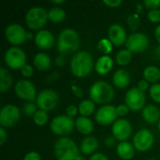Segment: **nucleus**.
I'll list each match as a JSON object with an SVG mask.
<instances>
[{
    "instance_id": "26",
    "label": "nucleus",
    "mask_w": 160,
    "mask_h": 160,
    "mask_svg": "<svg viewBox=\"0 0 160 160\" xmlns=\"http://www.w3.org/2000/svg\"><path fill=\"white\" fill-rule=\"evenodd\" d=\"M13 83V79L9 71L4 68H0V92L5 93L10 89Z\"/></svg>"
},
{
    "instance_id": "36",
    "label": "nucleus",
    "mask_w": 160,
    "mask_h": 160,
    "mask_svg": "<svg viewBox=\"0 0 160 160\" xmlns=\"http://www.w3.org/2000/svg\"><path fill=\"white\" fill-rule=\"evenodd\" d=\"M147 18L148 20H150L152 22L157 23V22H160V9H151L148 11L147 13Z\"/></svg>"
},
{
    "instance_id": "7",
    "label": "nucleus",
    "mask_w": 160,
    "mask_h": 160,
    "mask_svg": "<svg viewBox=\"0 0 160 160\" xmlns=\"http://www.w3.org/2000/svg\"><path fill=\"white\" fill-rule=\"evenodd\" d=\"M4 61L8 68L21 70V68L26 64V54L20 47L12 46L5 52Z\"/></svg>"
},
{
    "instance_id": "53",
    "label": "nucleus",
    "mask_w": 160,
    "mask_h": 160,
    "mask_svg": "<svg viewBox=\"0 0 160 160\" xmlns=\"http://www.w3.org/2000/svg\"><path fill=\"white\" fill-rule=\"evenodd\" d=\"M75 160H86V158H84V157H82V156H81V155H79L77 158H76V159Z\"/></svg>"
},
{
    "instance_id": "51",
    "label": "nucleus",
    "mask_w": 160,
    "mask_h": 160,
    "mask_svg": "<svg viewBox=\"0 0 160 160\" xmlns=\"http://www.w3.org/2000/svg\"><path fill=\"white\" fill-rule=\"evenodd\" d=\"M154 52H155L156 56H158V57H160V45L158 46V47H157V48L155 49Z\"/></svg>"
},
{
    "instance_id": "38",
    "label": "nucleus",
    "mask_w": 160,
    "mask_h": 160,
    "mask_svg": "<svg viewBox=\"0 0 160 160\" xmlns=\"http://www.w3.org/2000/svg\"><path fill=\"white\" fill-rule=\"evenodd\" d=\"M143 4L150 10L151 9H158L160 7V0H144Z\"/></svg>"
},
{
    "instance_id": "52",
    "label": "nucleus",
    "mask_w": 160,
    "mask_h": 160,
    "mask_svg": "<svg viewBox=\"0 0 160 160\" xmlns=\"http://www.w3.org/2000/svg\"><path fill=\"white\" fill-rule=\"evenodd\" d=\"M52 4H56V5H58V4H63L65 1L64 0H52L51 1Z\"/></svg>"
},
{
    "instance_id": "25",
    "label": "nucleus",
    "mask_w": 160,
    "mask_h": 160,
    "mask_svg": "<svg viewBox=\"0 0 160 160\" xmlns=\"http://www.w3.org/2000/svg\"><path fill=\"white\" fill-rule=\"evenodd\" d=\"M34 66L40 71H46L50 69L52 66L51 57L45 52H38L34 56L33 59Z\"/></svg>"
},
{
    "instance_id": "40",
    "label": "nucleus",
    "mask_w": 160,
    "mask_h": 160,
    "mask_svg": "<svg viewBox=\"0 0 160 160\" xmlns=\"http://www.w3.org/2000/svg\"><path fill=\"white\" fill-rule=\"evenodd\" d=\"M66 112H67V115H68V116L73 118V117H75V116L77 115V113L79 112V109H78L75 105H72V104H71V105H69V106L67 108Z\"/></svg>"
},
{
    "instance_id": "35",
    "label": "nucleus",
    "mask_w": 160,
    "mask_h": 160,
    "mask_svg": "<svg viewBox=\"0 0 160 160\" xmlns=\"http://www.w3.org/2000/svg\"><path fill=\"white\" fill-rule=\"evenodd\" d=\"M149 94L151 98L157 102L160 103V83H154L149 90Z\"/></svg>"
},
{
    "instance_id": "27",
    "label": "nucleus",
    "mask_w": 160,
    "mask_h": 160,
    "mask_svg": "<svg viewBox=\"0 0 160 160\" xmlns=\"http://www.w3.org/2000/svg\"><path fill=\"white\" fill-rule=\"evenodd\" d=\"M65 18H66V11L60 7H53L50 8L48 11V20L54 23L61 22L62 21H64Z\"/></svg>"
},
{
    "instance_id": "31",
    "label": "nucleus",
    "mask_w": 160,
    "mask_h": 160,
    "mask_svg": "<svg viewBox=\"0 0 160 160\" xmlns=\"http://www.w3.org/2000/svg\"><path fill=\"white\" fill-rule=\"evenodd\" d=\"M112 45L109 38H101L98 43V50L103 53V55H108L112 51Z\"/></svg>"
},
{
    "instance_id": "5",
    "label": "nucleus",
    "mask_w": 160,
    "mask_h": 160,
    "mask_svg": "<svg viewBox=\"0 0 160 160\" xmlns=\"http://www.w3.org/2000/svg\"><path fill=\"white\" fill-rule=\"evenodd\" d=\"M48 21V11L42 7H33L25 14V22L29 29L39 31Z\"/></svg>"
},
{
    "instance_id": "6",
    "label": "nucleus",
    "mask_w": 160,
    "mask_h": 160,
    "mask_svg": "<svg viewBox=\"0 0 160 160\" xmlns=\"http://www.w3.org/2000/svg\"><path fill=\"white\" fill-rule=\"evenodd\" d=\"M60 98L56 91L47 88L41 90L37 97L36 104L38 108V110H42L45 112L52 111L57 107L59 104Z\"/></svg>"
},
{
    "instance_id": "15",
    "label": "nucleus",
    "mask_w": 160,
    "mask_h": 160,
    "mask_svg": "<svg viewBox=\"0 0 160 160\" xmlns=\"http://www.w3.org/2000/svg\"><path fill=\"white\" fill-rule=\"evenodd\" d=\"M112 136L119 142H127L132 134V125L125 118L116 120L112 128Z\"/></svg>"
},
{
    "instance_id": "3",
    "label": "nucleus",
    "mask_w": 160,
    "mask_h": 160,
    "mask_svg": "<svg viewBox=\"0 0 160 160\" xmlns=\"http://www.w3.org/2000/svg\"><path fill=\"white\" fill-rule=\"evenodd\" d=\"M79 150L75 142L68 137H60L53 146V153L57 160H75L79 156Z\"/></svg>"
},
{
    "instance_id": "30",
    "label": "nucleus",
    "mask_w": 160,
    "mask_h": 160,
    "mask_svg": "<svg viewBox=\"0 0 160 160\" xmlns=\"http://www.w3.org/2000/svg\"><path fill=\"white\" fill-rule=\"evenodd\" d=\"M132 60V52L128 49L120 50L115 55V61L119 66H127Z\"/></svg>"
},
{
    "instance_id": "28",
    "label": "nucleus",
    "mask_w": 160,
    "mask_h": 160,
    "mask_svg": "<svg viewBox=\"0 0 160 160\" xmlns=\"http://www.w3.org/2000/svg\"><path fill=\"white\" fill-rule=\"evenodd\" d=\"M96 103L91 99H84L79 104V112L81 113V116L88 117L93 112H95L96 110Z\"/></svg>"
},
{
    "instance_id": "29",
    "label": "nucleus",
    "mask_w": 160,
    "mask_h": 160,
    "mask_svg": "<svg viewBox=\"0 0 160 160\" xmlns=\"http://www.w3.org/2000/svg\"><path fill=\"white\" fill-rule=\"evenodd\" d=\"M143 77L148 82H157L160 80V69L156 66H148L143 70Z\"/></svg>"
},
{
    "instance_id": "4",
    "label": "nucleus",
    "mask_w": 160,
    "mask_h": 160,
    "mask_svg": "<svg viewBox=\"0 0 160 160\" xmlns=\"http://www.w3.org/2000/svg\"><path fill=\"white\" fill-rule=\"evenodd\" d=\"M90 99L98 104H106L112 100L114 90L112 86L105 81H98L94 82L89 89Z\"/></svg>"
},
{
    "instance_id": "2",
    "label": "nucleus",
    "mask_w": 160,
    "mask_h": 160,
    "mask_svg": "<svg viewBox=\"0 0 160 160\" xmlns=\"http://www.w3.org/2000/svg\"><path fill=\"white\" fill-rule=\"evenodd\" d=\"M80 46V36L72 28L63 29L57 38L56 47L61 54L75 52Z\"/></svg>"
},
{
    "instance_id": "24",
    "label": "nucleus",
    "mask_w": 160,
    "mask_h": 160,
    "mask_svg": "<svg viewBox=\"0 0 160 160\" xmlns=\"http://www.w3.org/2000/svg\"><path fill=\"white\" fill-rule=\"evenodd\" d=\"M98 148V141L92 136L85 137L80 144V151L84 155H92L97 151Z\"/></svg>"
},
{
    "instance_id": "34",
    "label": "nucleus",
    "mask_w": 160,
    "mask_h": 160,
    "mask_svg": "<svg viewBox=\"0 0 160 160\" xmlns=\"http://www.w3.org/2000/svg\"><path fill=\"white\" fill-rule=\"evenodd\" d=\"M140 22H141V19H140L139 15L136 14V13L135 14H130L128 17V23L129 28L132 31H136L139 28Z\"/></svg>"
},
{
    "instance_id": "12",
    "label": "nucleus",
    "mask_w": 160,
    "mask_h": 160,
    "mask_svg": "<svg viewBox=\"0 0 160 160\" xmlns=\"http://www.w3.org/2000/svg\"><path fill=\"white\" fill-rule=\"evenodd\" d=\"M26 33L27 31H25L22 25L13 22L7 25L4 34L6 39L10 44L14 46H18L22 44L26 40Z\"/></svg>"
},
{
    "instance_id": "16",
    "label": "nucleus",
    "mask_w": 160,
    "mask_h": 160,
    "mask_svg": "<svg viewBox=\"0 0 160 160\" xmlns=\"http://www.w3.org/2000/svg\"><path fill=\"white\" fill-rule=\"evenodd\" d=\"M118 114L116 112V107L112 105H103L101 106L95 114L96 121L102 126H109L113 124L117 120Z\"/></svg>"
},
{
    "instance_id": "48",
    "label": "nucleus",
    "mask_w": 160,
    "mask_h": 160,
    "mask_svg": "<svg viewBox=\"0 0 160 160\" xmlns=\"http://www.w3.org/2000/svg\"><path fill=\"white\" fill-rule=\"evenodd\" d=\"M89 160H109V158L102 153H96L92 155Z\"/></svg>"
},
{
    "instance_id": "54",
    "label": "nucleus",
    "mask_w": 160,
    "mask_h": 160,
    "mask_svg": "<svg viewBox=\"0 0 160 160\" xmlns=\"http://www.w3.org/2000/svg\"><path fill=\"white\" fill-rule=\"evenodd\" d=\"M158 128H159V130H160V120L158 121Z\"/></svg>"
},
{
    "instance_id": "44",
    "label": "nucleus",
    "mask_w": 160,
    "mask_h": 160,
    "mask_svg": "<svg viewBox=\"0 0 160 160\" xmlns=\"http://www.w3.org/2000/svg\"><path fill=\"white\" fill-rule=\"evenodd\" d=\"M103 4L109 8H117L122 4V0H103Z\"/></svg>"
},
{
    "instance_id": "37",
    "label": "nucleus",
    "mask_w": 160,
    "mask_h": 160,
    "mask_svg": "<svg viewBox=\"0 0 160 160\" xmlns=\"http://www.w3.org/2000/svg\"><path fill=\"white\" fill-rule=\"evenodd\" d=\"M21 73L24 78H30L34 74V68L32 66L25 64L22 68H21Z\"/></svg>"
},
{
    "instance_id": "11",
    "label": "nucleus",
    "mask_w": 160,
    "mask_h": 160,
    "mask_svg": "<svg viewBox=\"0 0 160 160\" xmlns=\"http://www.w3.org/2000/svg\"><path fill=\"white\" fill-rule=\"evenodd\" d=\"M155 142L154 134L146 128L140 129L133 137V145L139 152L149 151Z\"/></svg>"
},
{
    "instance_id": "43",
    "label": "nucleus",
    "mask_w": 160,
    "mask_h": 160,
    "mask_svg": "<svg viewBox=\"0 0 160 160\" xmlns=\"http://www.w3.org/2000/svg\"><path fill=\"white\" fill-rule=\"evenodd\" d=\"M71 91H72L73 95H74L75 97H77L78 98H82V96H83V91H82V89L81 87L75 85V84H72V85H71Z\"/></svg>"
},
{
    "instance_id": "50",
    "label": "nucleus",
    "mask_w": 160,
    "mask_h": 160,
    "mask_svg": "<svg viewBox=\"0 0 160 160\" xmlns=\"http://www.w3.org/2000/svg\"><path fill=\"white\" fill-rule=\"evenodd\" d=\"M34 38H35V36H33V34L31 32H27L26 33V40H30V39H32Z\"/></svg>"
},
{
    "instance_id": "33",
    "label": "nucleus",
    "mask_w": 160,
    "mask_h": 160,
    "mask_svg": "<svg viewBox=\"0 0 160 160\" xmlns=\"http://www.w3.org/2000/svg\"><path fill=\"white\" fill-rule=\"evenodd\" d=\"M38 112V106L34 102H26L22 107V113L26 116H34Z\"/></svg>"
},
{
    "instance_id": "45",
    "label": "nucleus",
    "mask_w": 160,
    "mask_h": 160,
    "mask_svg": "<svg viewBox=\"0 0 160 160\" xmlns=\"http://www.w3.org/2000/svg\"><path fill=\"white\" fill-rule=\"evenodd\" d=\"M8 140V133L5 129V128L1 127L0 128V145H4L6 141Z\"/></svg>"
},
{
    "instance_id": "49",
    "label": "nucleus",
    "mask_w": 160,
    "mask_h": 160,
    "mask_svg": "<svg viewBox=\"0 0 160 160\" xmlns=\"http://www.w3.org/2000/svg\"><path fill=\"white\" fill-rule=\"evenodd\" d=\"M155 38L157 41L160 44V24H158L155 29Z\"/></svg>"
},
{
    "instance_id": "55",
    "label": "nucleus",
    "mask_w": 160,
    "mask_h": 160,
    "mask_svg": "<svg viewBox=\"0 0 160 160\" xmlns=\"http://www.w3.org/2000/svg\"><path fill=\"white\" fill-rule=\"evenodd\" d=\"M148 160H157V159H153V158H152V159H148Z\"/></svg>"
},
{
    "instance_id": "23",
    "label": "nucleus",
    "mask_w": 160,
    "mask_h": 160,
    "mask_svg": "<svg viewBox=\"0 0 160 160\" xmlns=\"http://www.w3.org/2000/svg\"><path fill=\"white\" fill-rule=\"evenodd\" d=\"M76 129L82 135H89L94 130V124L92 120L85 116H79L75 120Z\"/></svg>"
},
{
    "instance_id": "14",
    "label": "nucleus",
    "mask_w": 160,
    "mask_h": 160,
    "mask_svg": "<svg viewBox=\"0 0 160 160\" xmlns=\"http://www.w3.org/2000/svg\"><path fill=\"white\" fill-rule=\"evenodd\" d=\"M149 46L148 37L141 32H135L128 37L126 47L131 52L139 53L145 51Z\"/></svg>"
},
{
    "instance_id": "47",
    "label": "nucleus",
    "mask_w": 160,
    "mask_h": 160,
    "mask_svg": "<svg viewBox=\"0 0 160 160\" xmlns=\"http://www.w3.org/2000/svg\"><path fill=\"white\" fill-rule=\"evenodd\" d=\"M115 142H116V139H115L113 136H109V137H107V138L105 139V141H104L105 145L108 146V147H112V146L115 144Z\"/></svg>"
},
{
    "instance_id": "8",
    "label": "nucleus",
    "mask_w": 160,
    "mask_h": 160,
    "mask_svg": "<svg viewBox=\"0 0 160 160\" xmlns=\"http://www.w3.org/2000/svg\"><path fill=\"white\" fill-rule=\"evenodd\" d=\"M74 127H75V120L68 116L67 114L55 116L52 120L50 125L52 132L60 137H66V135L72 132Z\"/></svg>"
},
{
    "instance_id": "42",
    "label": "nucleus",
    "mask_w": 160,
    "mask_h": 160,
    "mask_svg": "<svg viewBox=\"0 0 160 160\" xmlns=\"http://www.w3.org/2000/svg\"><path fill=\"white\" fill-rule=\"evenodd\" d=\"M23 160H41V158H40V155L37 152H29L27 153L24 158H23Z\"/></svg>"
},
{
    "instance_id": "39",
    "label": "nucleus",
    "mask_w": 160,
    "mask_h": 160,
    "mask_svg": "<svg viewBox=\"0 0 160 160\" xmlns=\"http://www.w3.org/2000/svg\"><path fill=\"white\" fill-rule=\"evenodd\" d=\"M116 112L118 116H125L128 113L129 108L126 104H120L116 107Z\"/></svg>"
},
{
    "instance_id": "32",
    "label": "nucleus",
    "mask_w": 160,
    "mask_h": 160,
    "mask_svg": "<svg viewBox=\"0 0 160 160\" xmlns=\"http://www.w3.org/2000/svg\"><path fill=\"white\" fill-rule=\"evenodd\" d=\"M33 120L37 126L42 127L45 124H47V122L49 120V115H48L47 112L42 111V110H38V112L33 116Z\"/></svg>"
},
{
    "instance_id": "9",
    "label": "nucleus",
    "mask_w": 160,
    "mask_h": 160,
    "mask_svg": "<svg viewBox=\"0 0 160 160\" xmlns=\"http://www.w3.org/2000/svg\"><path fill=\"white\" fill-rule=\"evenodd\" d=\"M145 94L141 91L138 87H133L129 89L125 97V104L133 112L142 111L145 107Z\"/></svg>"
},
{
    "instance_id": "22",
    "label": "nucleus",
    "mask_w": 160,
    "mask_h": 160,
    "mask_svg": "<svg viewBox=\"0 0 160 160\" xmlns=\"http://www.w3.org/2000/svg\"><path fill=\"white\" fill-rule=\"evenodd\" d=\"M113 67V60L110 55H102L98 58L95 65L96 71L100 75L109 73Z\"/></svg>"
},
{
    "instance_id": "1",
    "label": "nucleus",
    "mask_w": 160,
    "mask_h": 160,
    "mask_svg": "<svg viewBox=\"0 0 160 160\" xmlns=\"http://www.w3.org/2000/svg\"><path fill=\"white\" fill-rule=\"evenodd\" d=\"M71 73L79 79L87 77L94 68V59L92 54L87 51L76 52L69 63Z\"/></svg>"
},
{
    "instance_id": "19",
    "label": "nucleus",
    "mask_w": 160,
    "mask_h": 160,
    "mask_svg": "<svg viewBox=\"0 0 160 160\" xmlns=\"http://www.w3.org/2000/svg\"><path fill=\"white\" fill-rule=\"evenodd\" d=\"M112 82L117 88H126L130 82V76L128 70L125 68L117 69L112 75Z\"/></svg>"
},
{
    "instance_id": "20",
    "label": "nucleus",
    "mask_w": 160,
    "mask_h": 160,
    "mask_svg": "<svg viewBox=\"0 0 160 160\" xmlns=\"http://www.w3.org/2000/svg\"><path fill=\"white\" fill-rule=\"evenodd\" d=\"M135 147L128 142H121L116 147V153L119 158L124 160L132 159L135 156Z\"/></svg>"
},
{
    "instance_id": "41",
    "label": "nucleus",
    "mask_w": 160,
    "mask_h": 160,
    "mask_svg": "<svg viewBox=\"0 0 160 160\" xmlns=\"http://www.w3.org/2000/svg\"><path fill=\"white\" fill-rule=\"evenodd\" d=\"M54 63H55V65H56L58 68L64 67V66L66 65V63H67L65 55H64V54H61V53H60L59 55H57V56L55 57V59H54Z\"/></svg>"
},
{
    "instance_id": "13",
    "label": "nucleus",
    "mask_w": 160,
    "mask_h": 160,
    "mask_svg": "<svg viewBox=\"0 0 160 160\" xmlns=\"http://www.w3.org/2000/svg\"><path fill=\"white\" fill-rule=\"evenodd\" d=\"M15 93L22 100L34 102L37 99V89L33 82L28 80H20L15 83Z\"/></svg>"
},
{
    "instance_id": "18",
    "label": "nucleus",
    "mask_w": 160,
    "mask_h": 160,
    "mask_svg": "<svg viewBox=\"0 0 160 160\" xmlns=\"http://www.w3.org/2000/svg\"><path fill=\"white\" fill-rule=\"evenodd\" d=\"M35 44L41 50H50L54 45V36L52 33L46 29L38 31L34 38Z\"/></svg>"
},
{
    "instance_id": "21",
    "label": "nucleus",
    "mask_w": 160,
    "mask_h": 160,
    "mask_svg": "<svg viewBox=\"0 0 160 160\" xmlns=\"http://www.w3.org/2000/svg\"><path fill=\"white\" fill-rule=\"evenodd\" d=\"M142 118L149 124H155L160 120V110L153 104L146 105L142 112Z\"/></svg>"
},
{
    "instance_id": "17",
    "label": "nucleus",
    "mask_w": 160,
    "mask_h": 160,
    "mask_svg": "<svg viewBox=\"0 0 160 160\" xmlns=\"http://www.w3.org/2000/svg\"><path fill=\"white\" fill-rule=\"evenodd\" d=\"M108 38L112 43L117 47L126 44L128 36L126 29L119 23H112L108 29Z\"/></svg>"
},
{
    "instance_id": "10",
    "label": "nucleus",
    "mask_w": 160,
    "mask_h": 160,
    "mask_svg": "<svg viewBox=\"0 0 160 160\" xmlns=\"http://www.w3.org/2000/svg\"><path fill=\"white\" fill-rule=\"evenodd\" d=\"M21 118V111L13 104L5 105L0 111V125L3 128L15 126Z\"/></svg>"
},
{
    "instance_id": "46",
    "label": "nucleus",
    "mask_w": 160,
    "mask_h": 160,
    "mask_svg": "<svg viewBox=\"0 0 160 160\" xmlns=\"http://www.w3.org/2000/svg\"><path fill=\"white\" fill-rule=\"evenodd\" d=\"M138 88L142 91V92H145L146 90L149 89V82L146 81V80H141L138 83Z\"/></svg>"
}]
</instances>
